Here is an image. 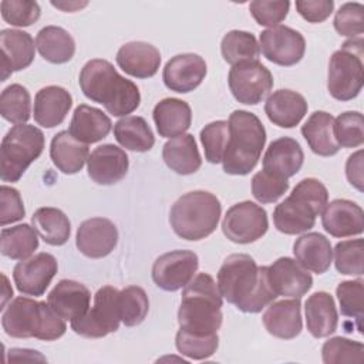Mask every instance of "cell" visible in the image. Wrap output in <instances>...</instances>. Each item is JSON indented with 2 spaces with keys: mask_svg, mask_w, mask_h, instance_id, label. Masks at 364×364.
<instances>
[{
  "mask_svg": "<svg viewBox=\"0 0 364 364\" xmlns=\"http://www.w3.org/2000/svg\"><path fill=\"white\" fill-rule=\"evenodd\" d=\"M78 82L88 100L104 105L114 117H127L139 107L141 94L136 84L122 77L107 60L87 61L81 68Z\"/></svg>",
  "mask_w": 364,
  "mask_h": 364,
  "instance_id": "obj_2",
  "label": "cell"
},
{
  "mask_svg": "<svg viewBox=\"0 0 364 364\" xmlns=\"http://www.w3.org/2000/svg\"><path fill=\"white\" fill-rule=\"evenodd\" d=\"M346 176L348 182L363 192V151H357L348 156L346 162Z\"/></svg>",
  "mask_w": 364,
  "mask_h": 364,
  "instance_id": "obj_54",
  "label": "cell"
},
{
  "mask_svg": "<svg viewBox=\"0 0 364 364\" xmlns=\"http://www.w3.org/2000/svg\"><path fill=\"white\" fill-rule=\"evenodd\" d=\"M0 48H1V81L14 71L27 68L36 53L33 37L21 30L4 28L0 31Z\"/></svg>",
  "mask_w": 364,
  "mask_h": 364,
  "instance_id": "obj_21",
  "label": "cell"
},
{
  "mask_svg": "<svg viewBox=\"0 0 364 364\" xmlns=\"http://www.w3.org/2000/svg\"><path fill=\"white\" fill-rule=\"evenodd\" d=\"M267 277L272 290L277 296L300 299L313 286V277L291 257H279L267 266Z\"/></svg>",
  "mask_w": 364,
  "mask_h": 364,
  "instance_id": "obj_18",
  "label": "cell"
},
{
  "mask_svg": "<svg viewBox=\"0 0 364 364\" xmlns=\"http://www.w3.org/2000/svg\"><path fill=\"white\" fill-rule=\"evenodd\" d=\"M44 134L34 125L11 127L1 141L0 178L3 182H17L26 169L43 154Z\"/></svg>",
  "mask_w": 364,
  "mask_h": 364,
  "instance_id": "obj_8",
  "label": "cell"
},
{
  "mask_svg": "<svg viewBox=\"0 0 364 364\" xmlns=\"http://www.w3.org/2000/svg\"><path fill=\"white\" fill-rule=\"evenodd\" d=\"M199 259L192 250H172L161 255L152 266L154 283L165 291H176L185 287L193 277Z\"/></svg>",
  "mask_w": 364,
  "mask_h": 364,
  "instance_id": "obj_13",
  "label": "cell"
},
{
  "mask_svg": "<svg viewBox=\"0 0 364 364\" xmlns=\"http://www.w3.org/2000/svg\"><path fill=\"white\" fill-rule=\"evenodd\" d=\"M328 202L327 188L314 178L301 179L291 193L273 212V222L284 235H299L310 230L316 218Z\"/></svg>",
  "mask_w": 364,
  "mask_h": 364,
  "instance_id": "obj_6",
  "label": "cell"
},
{
  "mask_svg": "<svg viewBox=\"0 0 364 364\" xmlns=\"http://www.w3.org/2000/svg\"><path fill=\"white\" fill-rule=\"evenodd\" d=\"M297 13L309 23H321L330 17L334 10L333 0H297Z\"/></svg>",
  "mask_w": 364,
  "mask_h": 364,
  "instance_id": "obj_53",
  "label": "cell"
},
{
  "mask_svg": "<svg viewBox=\"0 0 364 364\" xmlns=\"http://www.w3.org/2000/svg\"><path fill=\"white\" fill-rule=\"evenodd\" d=\"M304 97L293 90H277L264 102V112L270 122L280 128L296 127L307 114Z\"/></svg>",
  "mask_w": 364,
  "mask_h": 364,
  "instance_id": "obj_27",
  "label": "cell"
},
{
  "mask_svg": "<svg viewBox=\"0 0 364 364\" xmlns=\"http://www.w3.org/2000/svg\"><path fill=\"white\" fill-rule=\"evenodd\" d=\"M229 141L222 159L229 175H247L257 165L266 144V129L257 115L236 109L229 117Z\"/></svg>",
  "mask_w": 364,
  "mask_h": 364,
  "instance_id": "obj_5",
  "label": "cell"
},
{
  "mask_svg": "<svg viewBox=\"0 0 364 364\" xmlns=\"http://www.w3.org/2000/svg\"><path fill=\"white\" fill-rule=\"evenodd\" d=\"M293 253L300 266L317 274L326 273L333 259L330 240L318 232L300 236L293 245Z\"/></svg>",
  "mask_w": 364,
  "mask_h": 364,
  "instance_id": "obj_28",
  "label": "cell"
},
{
  "mask_svg": "<svg viewBox=\"0 0 364 364\" xmlns=\"http://www.w3.org/2000/svg\"><path fill=\"white\" fill-rule=\"evenodd\" d=\"M178 351L192 360H206L213 355L219 347V336L215 334H199L185 330H178L175 337Z\"/></svg>",
  "mask_w": 364,
  "mask_h": 364,
  "instance_id": "obj_41",
  "label": "cell"
},
{
  "mask_svg": "<svg viewBox=\"0 0 364 364\" xmlns=\"http://www.w3.org/2000/svg\"><path fill=\"white\" fill-rule=\"evenodd\" d=\"M0 11L3 20L16 27H28L41 14L38 3L31 0H3L0 3Z\"/></svg>",
  "mask_w": 364,
  "mask_h": 364,
  "instance_id": "obj_48",
  "label": "cell"
},
{
  "mask_svg": "<svg viewBox=\"0 0 364 364\" xmlns=\"http://www.w3.org/2000/svg\"><path fill=\"white\" fill-rule=\"evenodd\" d=\"M4 333L14 338H38L54 341L64 336L67 326L48 303L30 297H16L1 316Z\"/></svg>",
  "mask_w": 364,
  "mask_h": 364,
  "instance_id": "obj_4",
  "label": "cell"
},
{
  "mask_svg": "<svg viewBox=\"0 0 364 364\" xmlns=\"http://www.w3.org/2000/svg\"><path fill=\"white\" fill-rule=\"evenodd\" d=\"M336 294L340 303L341 314L355 318L358 331L363 333L361 320L364 313V282L361 279L341 282L336 289Z\"/></svg>",
  "mask_w": 364,
  "mask_h": 364,
  "instance_id": "obj_44",
  "label": "cell"
},
{
  "mask_svg": "<svg viewBox=\"0 0 364 364\" xmlns=\"http://www.w3.org/2000/svg\"><path fill=\"white\" fill-rule=\"evenodd\" d=\"M269 229L267 212L257 203L245 200L230 206L223 218V235L233 243L247 245L260 239Z\"/></svg>",
  "mask_w": 364,
  "mask_h": 364,
  "instance_id": "obj_11",
  "label": "cell"
},
{
  "mask_svg": "<svg viewBox=\"0 0 364 364\" xmlns=\"http://www.w3.org/2000/svg\"><path fill=\"white\" fill-rule=\"evenodd\" d=\"M88 156V145L75 139L68 131H60L53 136L50 145V158L57 169L63 173L73 175L80 172Z\"/></svg>",
  "mask_w": 364,
  "mask_h": 364,
  "instance_id": "obj_32",
  "label": "cell"
},
{
  "mask_svg": "<svg viewBox=\"0 0 364 364\" xmlns=\"http://www.w3.org/2000/svg\"><path fill=\"white\" fill-rule=\"evenodd\" d=\"M363 239L338 242L334 247V264L338 273L348 276H363Z\"/></svg>",
  "mask_w": 364,
  "mask_h": 364,
  "instance_id": "obj_47",
  "label": "cell"
},
{
  "mask_svg": "<svg viewBox=\"0 0 364 364\" xmlns=\"http://www.w3.org/2000/svg\"><path fill=\"white\" fill-rule=\"evenodd\" d=\"M162 159L178 175L195 173L202 165L196 141L191 134L171 138L162 148Z\"/></svg>",
  "mask_w": 364,
  "mask_h": 364,
  "instance_id": "obj_33",
  "label": "cell"
},
{
  "mask_svg": "<svg viewBox=\"0 0 364 364\" xmlns=\"http://www.w3.org/2000/svg\"><path fill=\"white\" fill-rule=\"evenodd\" d=\"M154 122L164 138H175L185 134L192 122V111L186 101L164 98L154 107Z\"/></svg>",
  "mask_w": 364,
  "mask_h": 364,
  "instance_id": "obj_30",
  "label": "cell"
},
{
  "mask_svg": "<svg viewBox=\"0 0 364 364\" xmlns=\"http://www.w3.org/2000/svg\"><path fill=\"white\" fill-rule=\"evenodd\" d=\"M334 28L344 37H361L364 31V6L361 3H344L336 11Z\"/></svg>",
  "mask_w": 364,
  "mask_h": 364,
  "instance_id": "obj_49",
  "label": "cell"
},
{
  "mask_svg": "<svg viewBox=\"0 0 364 364\" xmlns=\"http://www.w3.org/2000/svg\"><path fill=\"white\" fill-rule=\"evenodd\" d=\"M112 122L101 109L80 104L73 114L68 132L84 144H94L104 139L111 131Z\"/></svg>",
  "mask_w": 364,
  "mask_h": 364,
  "instance_id": "obj_31",
  "label": "cell"
},
{
  "mask_svg": "<svg viewBox=\"0 0 364 364\" xmlns=\"http://www.w3.org/2000/svg\"><path fill=\"white\" fill-rule=\"evenodd\" d=\"M303 161L304 154L300 144L290 136H282L269 144L262 164L264 172L289 179L301 169Z\"/></svg>",
  "mask_w": 364,
  "mask_h": 364,
  "instance_id": "obj_22",
  "label": "cell"
},
{
  "mask_svg": "<svg viewBox=\"0 0 364 364\" xmlns=\"http://www.w3.org/2000/svg\"><path fill=\"white\" fill-rule=\"evenodd\" d=\"M119 323V290L112 286H104L94 296V307L84 316L71 320V328L85 338H101L115 333Z\"/></svg>",
  "mask_w": 364,
  "mask_h": 364,
  "instance_id": "obj_10",
  "label": "cell"
},
{
  "mask_svg": "<svg viewBox=\"0 0 364 364\" xmlns=\"http://www.w3.org/2000/svg\"><path fill=\"white\" fill-rule=\"evenodd\" d=\"M323 363L341 364V363H363L364 346L360 341L348 340L344 337H333L321 347Z\"/></svg>",
  "mask_w": 364,
  "mask_h": 364,
  "instance_id": "obj_45",
  "label": "cell"
},
{
  "mask_svg": "<svg viewBox=\"0 0 364 364\" xmlns=\"http://www.w3.org/2000/svg\"><path fill=\"white\" fill-rule=\"evenodd\" d=\"M91 293L75 280L63 279L48 293L47 303L64 320H74L90 310Z\"/></svg>",
  "mask_w": 364,
  "mask_h": 364,
  "instance_id": "obj_25",
  "label": "cell"
},
{
  "mask_svg": "<svg viewBox=\"0 0 364 364\" xmlns=\"http://www.w3.org/2000/svg\"><path fill=\"white\" fill-rule=\"evenodd\" d=\"M333 124L334 118L331 114L314 111L301 127V135L316 155L333 156L338 152L340 146L333 134Z\"/></svg>",
  "mask_w": 364,
  "mask_h": 364,
  "instance_id": "obj_34",
  "label": "cell"
},
{
  "mask_svg": "<svg viewBox=\"0 0 364 364\" xmlns=\"http://www.w3.org/2000/svg\"><path fill=\"white\" fill-rule=\"evenodd\" d=\"M26 209L20 192L7 185L0 186V225L6 226L9 223L23 219Z\"/></svg>",
  "mask_w": 364,
  "mask_h": 364,
  "instance_id": "obj_52",
  "label": "cell"
},
{
  "mask_svg": "<svg viewBox=\"0 0 364 364\" xmlns=\"http://www.w3.org/2000/svg\"><path fill=\"white\" fill-rule=\"evenodd\" d=\"M73 105L71 94L60 85H47L34 97V121L44 128L60 125Z\"/></svg>",
  "mask_w": 364,
  "mask_h": 364,
  "instance_id": "obj_26",
  "label": "cell"
},
{
  "mask_svg": "<svg viewBox=\"0 0 364 364\" xmlns=\"http://www.w3.org/2000/svg\"><path fill=\"white\" fill-rule=\"evenodd\" d=\"M10 357L9 360L11 361H47L46 357L40 355L38 351H34V350H27V348H11L10 351Z\"/></svg>",
  "mask_w": 364,
  "mask_h": 364,
  "instance_id": "obj_55",
  "label": "cell"
},
{
  "mask_svg": "<svg viewBox=\"0 0 364 364\" xmlns=\"http://www.w3.org/2000/svg\"><path fill=\"white\" fill-rule=\"evenodd\" d=\"M232 95L242 104H259L273 88L272 73L257 60L232 65L228 75Z\"/></svg>",
  "mask_w": 364,
  "mask_h": 364,
  "instance_id": "obj_12",
  "label": "cell"
},
{
  "mask_svg": "<svg viewBox=\"0 0 364 364\" xmlns=\"http://www.w3.org/2000/svg\"><path fill=\"white\" fill-rule=\"evenodd\" d=\"M38 247L37 230L27 223L4 228L0 233L1 255L11 260H24Z\"/></svg>",
  "mask_w": 364,
  "mask_h": 364,
  "instance_id": "obj_38",
  "label": "cell"
},
{
  "mask_svg": "<svg viewBox=\"0 0 364 364\" xmlns=\"http://www.w3.org/2000/svg\"><path fill=\"white\" fill-rule=\"evenodd\" d=\"M36 47L40 55L53 64L68 63L75 53L73 36L58 26L43 27L36 37Z\"/></svg>",
  "mask_w": 364,
  "mask_h": 364,
  "instance_id": "obj_35",
  "label": "cell"
},
{
  "mask_svg": "<svg viewBox=\"0 0 364 364\" xmlns=\"http://www.w3.org/2000/svg\"><path fill=\"white\" fill-rule=\"evenodd\" d=\"M323 228L334 237L361 235L364 230V212L360 205L348 199H334L323 209Z\"/></svg>",
  "mask_w": 364,
  "mask_h": 364,
  "instance_id": "obj_20",
  "label": "cell"
},
{
  "mask_svg": "<svg viewBox=\"0 0 364 364\" xmlns=\"http://www.w3.org/2000/svg\"><path fill=\"white\" fill-rule=\"evenodd\" d=\"M222 294L208 273L196 274L183 289L178 310L179 328L199 334H215L222 326Z\"/></svg>",
  "mask_w": 364,
  "mask_h": 364,
  "instance_id": "obj_3",
  "label": "cell"
},
{
  "mask_svg": "<svg viewBox=\"0 0 364 364\" xmlns=\"http://www.w3.org/2000/svg\"><path fill=\"white\" fill-rule=\"evenodd\" d=\"M57 270L55 257L41 252L18 262L13 269V280L20 293L36 297L46 293Z\"/></svg>",
  "mask_w": 364,
  "mask_h": 364,
  "instance_id": "obj_15",
  "label": "cell"
},
{
  "mask_svg": "<svg viewBox=\"0 0 364 364\" xmlns=\"http://www.w3.org/2000/svg\"><path fill=\"white\" fill-rule=\"evenodd\" d=\"M220 53L228 64L235 65L239 63L257 60L260 47L252 33L232 30L223 36L220 43Z\"/></svg>",
  "mask_w": 364,
  "mask_h": 364,
  "instance_id": "obj_39",
  "label": "cell"
},
{
  "mask_svg": "<svg viewBox=\"0 0 364 364\" xmlns=\"http://www.w3.org/2000/svg\"><path fill=\"white\" fill-rule=\"evenodd\" d=\"M309 333L316 338L328 337L337 330L338 314L334 299L327 291L313 293L304 304Z\"/></svg>",
  "mask_w": 364,
  "mask_h": 364,
  "instance_id": "obj_29",
  "label": "cell"
},
{
  "mask_svg": "<svg viewBox=\"0 0 364 364\" xmlns=\"http://www.w3.org/2000/svg\"><path fill=\"white\" fill-rule=\"evenodd\" d=\"M220 213L222 205L213 193L193 191L182 195L172 205L169 223L179 237L196 242L216 230Z\"/></svg>",
  "mask_w": 364,
  "mask_h": 364,
  "instance_id": "obj_7",
  "label": "cell"
},
{
  "mask_svg": "<svg viewBox=\"0 0 364 364\" xmlns=\"http://www.w3.org/2000/svg\"><path fill=\"white\" fill-rule=\"evenodd\" d=\"M205 60L193 53L178 54L164 67L162 80L171 91L186 94L200 85L206 75Z\"/></svg>",
  "mask_w": 364,
  "mask_h": 364,
  "instance_id": "obj_17",
  "label": "cell"
},
{
  "mask_svg": "<svg viewBox=\"0 0 364 364\" xmlns=\"http://www.w3.org/2000/svg\"><path fill=\"white\" fill-rule=\"evenodd\" d=\"M229 141V124L219 119L209 122L200 131V142L203 145L205 158L210 164H219L223 159Z\"/></svg>",
  "mask_w": 364,
  "mask_h": 364,
  "instance_id": "obj_46",
  "label": "cell"
},
{
  "mask_svg": "<svg viewBox=\"0 0 364 364\" xmlns=\"http://www.w3.org/2000/svg\"><path fill=\"white\" fill-rule=\"evenodd\" d=\"M290 3L286 0L267 1V0H255L249 4V11L259 26L274 27L282 23L289 13Z\"/></svg>",
  "mask_w": 364,
  "mask_h": 364,
  "instance_id": "obj_51",
  "label": "cell"
},
{
  "mask_svg": "<svg viewBox=\"0 0 364 364\" xmlns=\"http://www.w3.org/2000/svg\"><path fill=\"white\" fill-rule=\"evenodd\" d=\"M31 223L47 245L63 246L70 239L71 223L65 213L57 208H38L31 216Z\"/></svg>",
  "mask_w": 364,
  "mask_h": 364,
  "instance_id": "obj_36",
  "label": "cell"
},
{
  "mask_svg": "<svg viewBox=\"0 0 364 364\" xmlns=\"http://www.w3.org/2000/svg\"><path fill=\"white\" fill-rule=\"evenodd\" d=\"M363 46L361 37L350 38L330 57L327 88L333 98L350 101L360 94L364 81Z\"/></svg>",
  "mask_w": 364,
  "mask_h": 364,
  "instance_id": "obj_9",
  "label": "cell"
},
{
  "mask_svg": "<svg viewBox=\"0 0 364 364\" xmlns=\"http://www.w3.org/2000/svg\"><path fill=\"white\" fill-rule=\"evenodd\" d=\"M269 334L282 340L297 337L303 328L300 299L272 301L262 317Z\"/></svg>",
  "mask_w": 364,
  "mask_h": 364,
  "instance_id": "obj_23",
  "label": "cell"
},
{
  "mask_svg": "<svg viewBox=\"0 0 364 364\" xmlns=\"http://www.w3.org/2000/svg\"><path fill=\"white\" fill-rule=\"evenodd\" d=\"M88 3L84 1V3H78V1H71V3H58V1H51V6L57 7V9H61L64 11H75L81 7H85Z\"/></svg>",
  "mask_w": 364,
  "mask_h": 364,
  "instance_id": "obj_56",
  "label": "cell"
},
{
  "mask_svg": "<svg viewBox=\"0 0 364 364\" xmlns=\"http://www.w3.org/2000/svg\"><path fill=\"white\" fill-rule=\"evenodd\" d=\"M149 310V300L145 290L139 286H128L119 290L121 321L127 327L141 324Z\"/></svg>",
  "mask_w": 364,
  "mask_h": 364,
  "instance_id": "obj_42",
  "label": "cell"
},
{
  "mask_svg": "<svg viewBox=\"0 0 364 364\" xmlns=\"http://www.w3.org/2000/svg\"><path fill=\"white\" fill-rule=\"evenodd\" d=\"M260 50L273 64L290 67L297 64L306 51V40L297 30L287 26H274L260 33Z\"/></svg>",
  "mask_w": 364,
  "mask_h": 364,
  "instance_id": "obj_14",
  "label": "cell"
},
{
  "mask_svg": "<svg viewBox=\"0 0 364 364\" xmlns=\"http://www.w3.org/2000/svg\"><path fill=\"white\" fill-rule=\"evenodd\" d=\"M333 134L338 146L357 148L364 142V118L358 111L340 114L333 124Z\"/></svg>",
  "mask_w": 364,
  "mask_h": 364,
  "instance_id": "obj_43",
  "label": "cell"
},
{
  "mask_svg": "<svg viewBox=\"0 0 364 364\" xmlns=\"http://www.w3.org/2000/svg\"><path fill=\"white\" fill-rule=\"evenodd\" d=\"M289 189V181L260 171L252 178V193L260 203H273Z\"/></svg>",
  "mask_w": 364,
  "mask_h": 364,
  "instance_id": "obj_50",
  "label": "cell"
},
{
  "mask_svg": "<svg viewBox=\"0 0 364 364\" xmlns=\"http://www.w3.org/2000/svg\"><path fill=\"white\" fill-rule=\"evenodd\" d=\"M129 161L124 149L114 144L97 146L87 159L88 176L98 185H114L128 172Z\"/></svg>",
  "mask_w": 364,
  "mask_h": 364,
  "instance_id": "obj_19",
  "label": "cell"
},
{
  "mask_svg": "<svg viewBox=\"0 0 364 364\" xmlns=\"http://www.w3.org/2000/svg\"><path fill=\"white\" fill-rule=\"evenodd\" d=\"M31 114L30 92L21 84H11L0 94V115L11 124H26Z\"/></svg>",
  "mask_w": 364,
  "mask_h": 364,
  "instance_id": "obj_40",
  "label": "cell"
},
{
  "mask_svg": "<svg viewBox=\"0 0 364 364\" xmlns=\"http://www.w3.org/2000/svg\"><path fill=\"white\" fill-rule=\"evenodd\" d=\"M117 243V226L107 218L87 219L77 229L75 246L87 257H105L114 250Z\"/></svg>",
  "mask_w": 364,
  "mask_h": 364,
  "instance_id": "obj_16",
  "label": "cell"
},
{
  "mask_svg": "<svg viewBox=\"0 0 364 364\" xmlns=\"http://www.w3.org/2000/svg\"><path fill=\"white\" fill-rule=\"evenodd\" d=\"M115 58L118 67L135 78L154 77L161 65L159 50L145 41H131L121 46Z\"/></svg>",
  "mask_w": 364,
  "mask_h": 364,
  "instance_id": "obj_24",
  "label": "cell"
},
{
  "mask_svg": "<svg viewBox=\"0 0 364 364\" xmlns=\"http://www.w3.org/2000/svg\"><path fill=\"white\" fill-rule=\"evenodd\" d=\"M218 287L222 297L243 313H259L277 297L269 283L267 266H257L245 253L226 257L218 272Z\"/></svg>",
  "mask_w": 364,
  "mask_h": 364,
  "instance_id": "obj_1",
  "label": "cell"
},
{
  "mask_svg": "<svg viewBox=\"0 0 364 364\" xmlns=\"http://www.w3.org/2000/svg\"><path fill=\"white\" fill-rule=\"evenodd\" d=\"M114 136L117 142L129 151L146 152L155 144V136L145 121L138 115H127L114 125Z\"/></svg>",
  "mask_w": 364,
  "mask_h": 364,
  "instance_id": "obj_37",
  "label": "cell"
}]
</instances>
